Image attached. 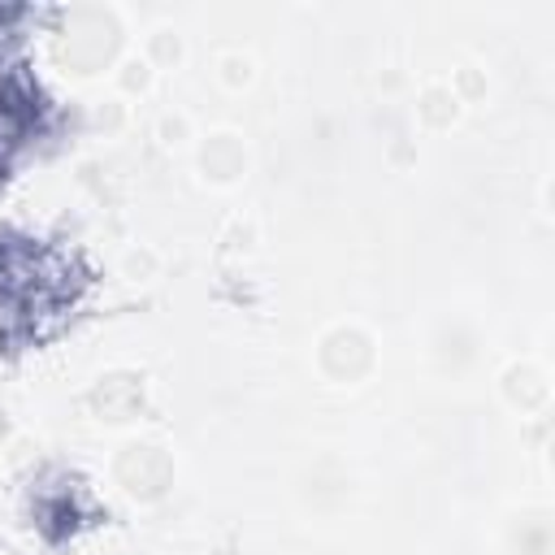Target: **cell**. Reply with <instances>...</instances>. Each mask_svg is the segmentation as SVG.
I'll list each match as a JSON object with an SVG mask.
<instances>
[]
</instances>
